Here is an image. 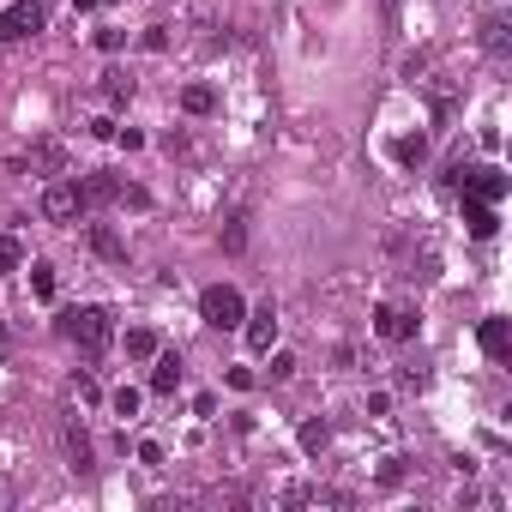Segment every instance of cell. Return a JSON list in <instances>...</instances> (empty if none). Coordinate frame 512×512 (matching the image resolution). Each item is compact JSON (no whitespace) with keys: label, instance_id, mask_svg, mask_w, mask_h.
<instances>
[{"label":"cell","instance_id":"obj_1","mask_svg":"<svg viewBox=\"0 0 512 512\" xmlns=\"http://www.w3.org/2000/svg\"><path fill=\"white\" fill-rule=\"evenodd\" d=\"M61 338H73L85 356H103L109 338H115V320H109V308H67L61 314Z\"/></svg>","mask_w":512,"mask_h":512},{"label":"cell","instance_id":"obj_2","mask_svg":"<svg viewBox=\"0 0 512 512\" xmlns=\"http://www.w3.org/2000/svg\"><path fill=\"white\" fill-rule=\"evenodd\" d=\"M446 187H464L470 199H488V205H500L506 199V169L500 163H476V169H464V163H452V175H446Z\"/></svg>","mask_w":512,"mask_h":512},{"label":"cell","instance_id":"obj_3","mask_svg":"<svg viewBox=\"0 0 512 512\" xmlns=\"http://www.w3.org/2000/svg\"><path fill=\"white\" fill-rule=\"evenodd\" d=\"M85 211H91L85 181H49V187H43V217H49V223H79Z\"/></svg>","mask_w":512,"mask_h":512},{"label":"cell","instance_id":"obj_4","mask_svg":"<svg viewBox=\"0 0 512 512\" xmlns=\"http://www.w3.org/2000/svg\"><path fill=\"white\" fill-rule=\"evenodd\" d=\"M199 314H205V326L235 332V326L247 320V302H241V290H235V284H211V290L199 296Z\"/></svg>","mask_w":512,"mask_h":512},{"label":"cell","instance_id":"obj_5","mask_svg":"<svg viewBox=\"0 0 512 512\" xmlns=\"http://www.w3.org/2000/svg\"><path fill=\"white\" fill-rule=\"evenodd\" d=\"M49 25V7L43 0H13L7 13H0V43H25V37H37Z\"/></svg>","mask_w":512,"mask_h":512},{"label":"cell","instance_id":"obj_6","mask_svg":"<svg viewBox=\"0 0 512 512\" xmlns=\"http://www.w3.org/2000/svg\"><path fill=\"white\" fill-rule=\"evenodd\" d=\"M241 332H247V350H253V356H272V344H278V314H272V308L247 314Z\"/></svg>","mask_w":512,"mask_h":512},{"label":"cell","instance_id":"obj_7","mask_svg":"<svg viewBox=\"0 0 512 512\" xmlns=\"http://www.w3.org/2000/svg\"><path fill=\"white\" fill-rule=\"evenodd\" d=\"M374 332H380L386 344H410V338H416V314H410V308H392V302H386V308L374 314Z\"/></svg>","mask_w":512,"mask_h":512},{"label":"cell","instance_id":"obj_8","mask_svg":"<svg viewBox=\"0 0 512 512\" xmlns=\"http://www.w3.org/2000/svg\"><path fill=\"white\" fill-rule=\"evenodd\" d=\"M284 506H350V494H338L326 482H296V488H284Z\"/></svg>","mask_w":512,"mask_h":512},{"label":"cell","instance_id":"obj_9","mask_svg":"<svg viewBox=\"0 0 512 512\" xmlns=\"http://www.w3.org/2000/svg\"><path fill=\"white\" fill-rule=\"evenodd\" d=\"M25 169H31V175H61V169H67V145H61V139H37L31 157H25Z\"/></svg>","mask_w":512,"mask_h":512},{"label":"cell","instance_id":"obj_10","mask_svg":"<svg viewBox=\"0 0 512 512\" xmlns=\"http://www.w3.org/2000/svg\"><path fill=\"white\" fill-rule=\"evenodd\" d=\"M175 386H181V356H175V350H157V356H151V392L169 398Z\"/></svg>","mask_w":512,"mask_h":512},{"label":"cell","instance_id":"obj_11","mask_svg":"<svg viewBox=\"0 0 512 512\" xmlns=\"http://www.w3.org/2000/svg\"><path fill=\"white\" fill-rule=\"evenodd\" d=\"M464 229H470L476 241H488V235L500 229V217H494V205H488V199H470V193H464Z\"/></svg>","mask_w":512,"mask_h":512},{"label":"cell","instance_id":"obj_12","mask_svg":"<svg viewBox=\"0 0 512 512\" xmlns=\"http://www.w3.org/2000/svg\"><path fill=\"white\" fill-rule=\"evenodd\" d=\"M61 440H67V458H73V470H91V434H85V422H73V416H67Z\"/></svg>","mask_w":512,"mask_h":512},{"label":"cell","instance_id":"obj_13","mask_svg":"<svg viewBox=\"0 0 512 512\" xmlns=\"http://www.w3.org/2000/svg\"><path fill=\"white\" fill-rule=\"evenodd\" d=\"M392 157H398L404 169H422V163H428V133H404V139L392 145Z\"/></svg>","mask_w":512,"mask_h":512},{"label":"cell","instance_id":"obj_14","mask_svg":"<svg viewBox=\"0 0 512 512\" xmlns=\"http://www.w3.org/2000/svg\"><path fill=\"white\" fill-rule=\"evenodd\" d=\"M91 247H97V253H103V260H115V266H121V260H127V241H121V235H115V229H109V223H91Z\"/></svg>","mask_w":512,"mask_h":512},{"label":"cell","instance_id":"obj_15","mask_svg":"<svg viewBox=\"0 0 512 512\" xmlns=\"http://www.w3.org/2000/svg\"><path fill=\"white\" fill-rule=\"evenodd\" d=\"M482 350H488L494 362H506V350H512V332H506V320H482Z\"/></svg>","mask_w":512,"mask_h":512},{"label":"cell","instance_id":"obj_16","mask_svg":"<svg viewBox=\"0 0 512 512\" xmlns=\"http://www.w3.org/2000/svg\"><path fill=\"white\" fill-rule=\"evenodd\" d=\"M157 350H163V338H157L151 326H133V332H127V356H133V362H151Z\"/></svg>","mask_w":512,"mask_h":512},{"label":"cell","instance_id":"obj_17","mask_svg":"<svg viewBox=\"0 0 512 512\" xmlns=\"http://www.w3.org/2000/svg\"><path fill=\"white\" fill-rule=\"evenodd\" d=\"M326 446H332V428H326L320 416H308V422H302V452H308V458H320Z\"/></svg>","mask_w":512,"mask_h":512},{"label":"cell","instance_id":"obj_18","mask_svg":"<svg viewBox=\"0 0 512 512\" xmlns=\"http://www.w3.org/2000/svg\"><path fill=\"white\" fill-rule=\"evenodd\" d=\"M181 109H187V115H211V109H217V91H211V85H187V91H181Z\"/></svg>","mask_w":512,"mask_h":512},{"label":"cell","instance_id":"obj_19","mask_svg":"<svg viewBox=\"0 0 512 512\" xmlns=\"http://www.w3.org/2000/svg\"><path fill=\"white\" fill-rule=\"evenodd\" d=\"M482 43H488V55H506V49H512V25H506V19H488V25H482Z\"/></svg>","mask_w":512,"mask_h":512},{"label":"cell","instance_id":"obj_20","mask_svg":"<svg viewBox=\"0 0 512 512\" xmlns=\"http://www.w3.org/2000/svg\"><path fill=\"white\" fill-rule=\"evenodd\" d=\"M31 296H37V302H49V296H55V266H43V260L31 266Z\"/></svg>","mask_w":512,"mask_h":512},{"label":"cell","instance_id":"obj_21","mask_svg":"<svg viewBox=\"0 0 512 512\" xmlns=\"http://www.w3.org/2000/svg\"><path fill=\"white\" fill-rule=\"evenodd\" d=\"M103 97H109V103H127V97H133V79H127V73H103Z\"/></svg>","mask_w":512,"mask_h":512},{"label":"cell","instance_id":"obj_22","mask_svg":"<svg viewBox=\"0 0 512 512\" xmlns=\"http://www.w3.org/2000/svg\"><path fill=\"white\" fill-rule=\"evenodd\" d=\"M19 260H25V247L13 235H0V272H19Z\"/></svg>","mask_w":512,"mask_h":512},{"label":"cell","instance_id":"obj_23","mask_svg":"<svg viewBox=\"0 0 512 512\" xmlns=\"http://www.w3.org/2000/svg\"><path fill=\"white\" fill-rule=\"evenodd\" d=\"M109 404H115V416H139V392H133V386H121Z\"/></svg>","mask_w":512,"mask_h":512},{"label":"cell","instance_id":"obj_24","mask_svg":"<svg viewBox=\"0 0 512 512\" xmlns=\"http://www.w3.org/2000/svg\"><path fill=\"white\" fill-rule=\"evenodd\" d=\"M73 392H79V398H85V404H97V398H103V386H97V380H91V374H79V380H73Z\"/></svg>","mask_w":512,"mask_h":512},{"label":"cell","instance_id":"obj_25","mask_svg":"<svg viewBox=\"0 0 512 512\" xmlns=\"http://www.w3.org/2000/svg\"><path fill=\"white\" fill-rule=\"evenodd\" d=\"M121 43H127V31H97V49H103V55H115Z\"/></svg>","mask_w":512,"mask_h":512},{"label":"cell","instance_id":"obj_26","mask_svg":"<svg viewBox=\"0 0 512 512\" xmlns=\"http://www.w3.org/2000/svg\"><path fill=\"white\" fill-rule=\"evenodd\" d=\"M290 374H296V356L278 350V356H272V380H290Z\"/></svg>","mask_w":512,"mask_h":512},{"label":"cell","instance_id":"obj_27","mask_svg":"<svg viewBox=\"0 0 512 512\" xmlns=\"http://www.w3.org/2000/svg\"><path fill=\"white\" fill-rule=\"evenodd\" d=\"M115 139H121L127 151H139V145H145V133H139V127H115Z\"/></svg>","mask_w":512,"mask_h":512},{"label":"cell","instance_id":"obj_28","mask_svg":"<svg viewBox=\"0 0 512 512\" xmlns=\"http://www.w3.org/2000/svg\"><path fill=\"white\" fill-rule=\"evenodd\" d=\"M7 506H13V482H7V476H0V512H7Z\"/></svg>","mask_w":512,"mask_h":512},{"label":"cell","instance_id":"obj_29","mask_svg":"<svg viewBox=\"0 0 512 512\" xmlns=\"http://www.w3.org/2000/svg\"><path fill=\"white\" fill-rule=\"evenodd\" d=\"M73 7H79V13H97V7H109V0H73Z\"/></svg>","mask_w":512,"mask_h":512},{"label":"cell","instance_id":"obj_30","mask_svg":"<svg viewBox=\"0 0 512 512\" xmlns=\"http://www.w3.org/2000/svg\"><path fill=\"white\" fill-rule=\"evenodd\" d=\"M380 7H386V19H398V0H380Z\"/></svg>","mask_w":512,"mask_h":512},{"label":"cell","instance_id":"obj_31","mask_svg":"<svg viewBox=\"0 0 512 512\" xmlns=\"http://www.w3.org/2000/svg\"><path fill=\"white\" fill-rule=\"evenodd\" d=\"M0 356H7V326H0Z\"/></svg>","mask_w":512,"mask_h":512}]
</instances>
